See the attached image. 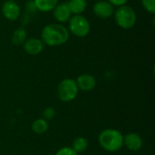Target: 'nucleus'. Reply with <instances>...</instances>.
I'll return each instance as SVG.
<instances>
[{
	"instance_id": "nucleus-1",
	"label": "nucleus",
	"mask_w": 155,
	"mask_h": 155,
	"mask_svg": "<svg viewBox=\"0 0 155 155\" xmlns=\"http://www.w3.org/2000/svg\"><path fill=\"white\" fill-rule=\"evenodd\" d=\"M70 33L64 25L59 23L49 24L41 31V40L48 46H59L67 43Z\"/></svg>"
},
{
	"instance_id": "nucleus-2",
	"label": "nucleus",
	"mask_w": 155,
	"mask_h": 155,
	"mask_svg": "<svg viewBox=\"0 0 155 155\" xmlns=\"http://www.w3.org/2000/svg\"><path fill=\"white\" fill-rule=\"evenodd\" d=\"M100 146L108 153H116L124 146V135L116 129H104L98 135Z\"/></svg>"
},
{
	"instance_id": "nucleus-3",
	"label": "nucleus",
	"mask_w": 155,
	"mask_h": 155,
	"mask_svg": "<svg viewBox=\"0 0 155 155\" xmlns=\"http://www.w3.org/2000/svg\"><path fill=\"white\" fill-rule=\"evenodd\" d=\"M114 16L117 25L126 30L133 28L137 21L135 11L132 6L127 5L117 7L114 12Z\"/></svg>"
},
{
	"instance_id": "nucleus-4",
	"label": "nucleus",
	"mask_w": 155,
	"mask_h": 155,
	"mask_svg": "<svg viewBox=\"0 0 155 155\" xmlns=\"http://www.w3.org/2000/svg\"><path fill=\"white\" fill-rule=\"evenodd\" d=\"M68 31L76 37H86L91 31L90 22L83 15H74L68 21Z\"/></svg>"
},
{
	"instance_id": "nucleus-5",
	"label": "nucleus",
	"mask_w": 155,
	"mask_h": 155,
	"mask_svg": "<svg viewBox=\"0 0 155 155\" xmlns=\"http://www.w3.org/2000/svg\"><path fill=\"white\" fill-rule=\"evenodd\" d=\"M79 93L76 82L72 78H65L62 80L57 86V96L60 101L69 103L74 101Z\"/></svg>"
},
{
	"instance_id": "nucleus-6",
	"label": "nucleus",
	"mask_w": 155,
	"mask_h": 155,
	"mask_svg": "<svg viewBox=\"0 0 155 155\" xmlns=\"http://www.w3.org/2000/svg\"><path fill=\"white\" fill-rule=\"evenodd\" d=\"M1 11L4 17L12 22L17 20L21 15V9L19 5L15 1L11 0H6L4 2V4L2 5Z\"/></svg>"
},
{
	"instance_id": "nucleus-7",
	"label": "nucleus",
	"mask_w": 155,
	"mask_h": 155,
	"mask_svg": "<svg viewBox=\"0 0 155 155\" xmlns=\"http://www.w3.org/2000/svg\"><path fill=\"white\" fill-rule=\"evenodd\" d=\"M93 12L97 17L107 19L114 15V6L112 5L107 0H100L93 5Z\"/></svg>"
},
{
	"instance_id": "nucleus-8",
	"label": "nucleus",
	"mask_w": 155,
	"mask_h": 155,
	"mask_svg": "<svg viewBox=\"0 0 155 155\" xmlns=\"http://www.w3.org/2000/svg\"><path fill=\"white\" fill-rule=\"evenodd\" d=\"M143 141L136 133H129L124 136V146L131 152H138L143 148Z\"/></svg>"
},
{
	"instance_id": "nucleus-9",
	"label": "nucleus",
	"mask_w": 155,
	"mask_h": 155,
	"mask_svg": "<svg viewBox=\"0 0 155 155\" xmlns=\"http://www.w3.org/2000/svg\"><path fill=\"white\" fill-rule=\"evenodd\" d=\"M76 84L79 91L83 92H91L96 87V79L94 75L89 74H80L76 80Z\"/></svg>"
},
{
	"instance_id": "nucleus-10",
	"label": "nucleus",
	"mask_w": 155,
	"mask_h": 155,
	"mask_svg": "<svg viewBox=\"0 0 155 155\" xmlns=\"http://www.w3.org/2000/svg\"><path fill=\"white\" fill-rule=\"evenodd\" d=\"M53 15L59 24L67 23L72 16L67 3H58L53 9Z\"/></svg>"
},
{
	"instance_id": "nucleus-11",
	"label": "nucleus",
	"mask_w": 155,
	"mask_h": 155,
	"mask_svg": "<svg viewBox=\"0 0 155 155\" xmlns=\"http://www.w3.org/2000/svg\"><path fill=\"white\" fill-rule=\"evenodd\" d=\"M24 50L30 55H37L41 54L45 48V44L39 38H29L24 43Z\"/></svg>"
},
{
	"instance_id": "nucleus-12",
	"label": "nucleus",
	"mask_w": 155,
	"mask_h": 155,
	"mask_svg": "<svg viewBox=\"0 0 155 155\" xmlns=\"http://www.w3.org/2000/svg\"><path fill=\"white\" fill-rule=\"evenodd\" d=\"M67 5L72 15H82L87 7V0H69Z\"/></svg>"
},
{
	"instance_id": "nucleus-13",
	"label": "nucleus",
	"mask_w": 155,
	"mask_h": 155,
	"mask_svg": "<svg viewBox=\"0 0 155 155\" xmlns=\"http://www.w3.org/2000/svg\"><path fill=\"white\" fill-rule=\"evenodd\" d=\"M36 10L40 12H50L56 6L58 0H34Z\"/></svg>"
},
{
	"instance_id": "nucleus-14",
	"label": "nucleus",
	"mask_w": 155,
	"mask_h": 155,
	"mask_svg": "<svg viewBox=\"0 0 155 155\" xmlns=\"http://www.w3.org/2000/svg\"><path fill=\"white\" fill-rule=\"evenodd\" d=\"M88 146H89L88 140L86 138L83 137V136H79V137H76L75 139L73 140L71 148L76 153H81L85 152L87 150Z\"/></svg>"
},
{
	"instance_id": "nucleus-15",
	"label": "nucleus",
	"mask_w": 155,
	"mask_h": 155,
	"mask_svg": "<svg viewBox=\"0 0 155 155\" xmlns=\"http://www.w3.org/2000/svg\"><path fill=\"white\" fill-rule=\"evenodd\" d=\"M26 38H27V33L24 27H19L14 31L11 40L15 45H24Z\"/></svg>"
},
{
	"instance_id": "nucleus-16",
	"label": "nucleus",
	"mask_w": 155,
	"mask_h": 155,
	"mask_svg": "<svg viewBox=\"0 0 155 155\" xmlns=\"http://www.w3.org/2000/svg\"><path fill=\"white\" fill-rule=\"evenodd\" d=\"M49 124L48 122L43 118H38L35 119L33 123H32V131L36 134H45L47 130H48Z\"/></svg>"
},
{
	"instance_id": "nucleus-17",
	"label": "nucleus",
	"mask_w": 155,
	"mask_h": 155,
	"mask_svg": "<svg viewBox=\"0 0 155 155\" xmlns=\"http://www.w3.org/2000/svg\"><path fill=\"white\" fill-rule=\"evenodd\" d=\"M143 8L150 14L155 13V0H141Z\"/></svg>"
},
{
	"instance_id": "nucleus-18",
	"label": "nucleus",
	"mask_w": 155,
	"mask_h": 155,
	"mask_svg": "<svg viewBox=\"0 0 155 155\" xmlns=\"http://www.w3.org/2000/svg\"><path fill=\"white\" fill-rule=\"evenodd\" d=\"M55 115V110L53 107H46L43 111V119L46 120L47 122L52 120Z\"/></svg>"
},
{
	"instance_id": "nucleus-19",
	"label": "nucleus",
	"mask_w": 155,
	"mask_h": 155,
	"mask_svg": "<svg viewBox=\"0 0 155 155\" xmlns=\"http://www.w3.org/2000/svg\"><path fill=\"white\" fill-rule=\"evenodd\" d=\"M55 155H78V153H76L71 147L64 146V147L60 148L55 153Z\"/></svg>"
},
{
	"instance_id": "nucleus-20",
	"label": "nucleus",
	"mask_w": 155,
	"mask_h": 155,
	"mask_svg": "<svg viewBox=\"0 0 155 155\" xmlns=\"http://www.w3.org/2000/svg\"><path fill=\"white\" fill-rule=\"evenodd\" d=\"M107 1H108L112 5L119 7V6H122V5H126V3H127L128 0H107Z\"/></svg>"
},
{
	"instance_id": "nucleus-21",
	"label": "nucleus",
	"mask_w": 155,
	"mask_h": 155,
	"mask_svg": "<svg viewBox=\"0 0 155 155\" xmlns=\"http://www.w3.org/2000/svg\"><path fill=\"white\" fill-rule=\"evenodd\" d=\"M26 10L30 13L32 12H35L36 10V7L35 5V3H34V0L33 1H29L26 5Z\"/></svg>"
},
{
	"instance_id": "nucleus-22",
	"label": "nucleus",
	"mask_w": 155,
	"mask_h": 155,
	"mask_svg": "<svg viewBox=\"0 0 155 155\" xmlns=\"http://www.w3.org/2000/svg\"><path fill=\"white\" fill-rule=\"evenodd\" d=\"M11 1H15V0H11Z\"/></svg>"
}]
</instances>
